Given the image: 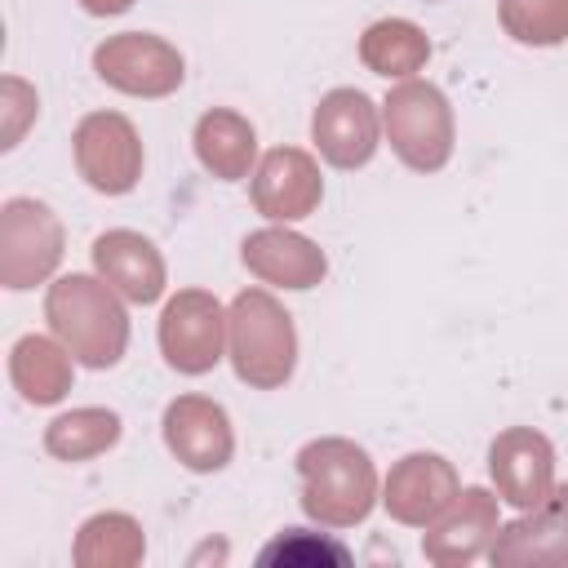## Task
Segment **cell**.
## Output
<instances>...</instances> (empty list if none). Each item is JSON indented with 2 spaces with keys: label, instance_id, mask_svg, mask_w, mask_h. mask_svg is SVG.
Wrapping results in <instances>:
<instances>
[{
  "label": "cell",
  "instance_id": "cb8c5ba5",
  "mask_svg": "<svg viewBox=\"0 0 568 568\" xmlns=\"http://www.w3.org/2000/svg\"><path fill=\"white\" fill-rule=\"evenodd\" d=\"M257 564L262 568H315V564L346 568L351 550L342 541H333V537H320V532H306V528H284L271 546H262Z\"/></svg>",
  "mask_w": 568,
  "mask_h": 568
},
{
  "label": "cell",
  "instance_id": "484cf974",
  "mask_svg": "<svg viewBox=\"0 0 568 568\" xmlns=\"http://www.w3.org/2000/svg\"><path fill=\"white\" fill-rule=\"evenodd\" d=\"M80 9L93 13V18H115V13L133 9V0H80Z\"/></svg>",
  "mask_w": 568,
  "mask_h": 568
},
{
  "label": "cell",
  "instance_id": "603a6c76",
  "mask_svg": "<svg viewBox=\"0 0 568 568\" xmlns=\"http://www.w3.org/2000/svg\"><path fill=\"white\" fill-rule=\"evenodd\" d=\"M501 27L510 40L555 49L568 40V0H501Z\"/></svg>",
  "mask_w": 568,
  "mask_h": 568
},
{
  "label": "cell",
  "instance_id": "7c38bea8",
  "mask_svg": "<svg viewBox=\"0 0 568 568\" xmlns=\"http://www.w3.org/2000/svg\"><path fill=\"white\" fill-rule=\"evenodd\" d=\"M488 475L497 497H506L515 510H532L555 488V448L532 426H506L488 448Z\"/></svg>",
  "mask_w": 568,
  "mask_h": 568
},
{
  "label": "cell",
  "instance_id": "8992f818",
  "mask_svg": "<svg viewBox=\"0 0 568 568\" xmlns=\"http://www.w3.org/2000/svg\"><path fill=\"white\" fill-rule=\"evenodd\" d=\"M160 351L173 373L204 377L226 355V311L209 288H178L160 311Z\"/></svg>",
  "mask_w": 568,
  "mask_h": 568
},
{
  "label": "cell",
  "instance_id": "277c9868",
  "mask_svg": "<svg viewBox=\"0 0 568 568\" xmlns=\"http://www.w3.org/2000/svg\"><path fill=\"white\" fill-rule=\"evenodd\" d=\"M382 129H386L390 151L413 173H439L457 142L453 106H448L444 89H435L430 80L395 84L390 98L382 102Z\"/></svg>",
  "mask_w": 568,
  "mask_h": 568
},
{
  "label": "cell",
  "instance_id": "ac0fdd59",
  "mask_svg": "<svg viewBox=\"0 0 568 568\" xmlns=\"http://www.w3.org/2000/svg\"><path fill=\"white\" fill-rule=\"evenodd\" d=\"M191 142H195L200 164H204L213 178H222V182L248 178V169H253V160H257V129H253L240 111H231V106L204 111V115L195 120Z\"/></svg>",
  "mask_w": 568,
  "mask_h": 568
},
{
  "label": "cell",
  "instance_id": "ba28073f",
  "mask_svg": "<svg viewBox=\"0 0 568 568\" xmlns=\"http://www.w3.org/2000/svg\"><path fill=\"white\" fill-rule=\"evenodd\" d=\"M80 178L102 195H129L142 178V138L120 111H89L71 133Z\"/></svg>",
  "mask_w": 568,
  "mask_h": 568
},
{
  "label": "cell",
  "instance_id": "7a4b0ae2",
  "mask_svg": "<svg viewBox=\"0 0 568 568\" xmlns=\"http://www.w3.org/2000/svg\"><path fill=\"white\" fill-rule=\"evenodd\" d=\"M297 479L302 510L324 528H355L377 506V466L355 439H311L297 453Z\"/></svg>",
  "mask_w": 568,
  "mask_h": 568
},
{
  "label": "cell",
  "instance_id": "8fae6325",
  "mask_svg": "<svg viewBox=\"0 0 568 568\" xmlns=\"http://www.w3.org/2000/svg\"><path fill=\"white\" fill-rule=\"evenodd\" d=\"M164 444L169 453L195 470V475H213L231 462L235 453V430H231V417L217 399L209 395H178L169 399L164 408Z\"/></svg>",
  "mask_w": 568,
  "mask_h": 568
},
{
  "label": "cell",
  "instance_id": "9c48e42d",
  "mask_svg": "<svg viewBox=\"0 0 568 568\" xmlns=\"http://www.w3.org/2000/svg\"><path fill=\"white\" fill-rule=\"evenodd\" d=\"M382 115L364 89H328L311 115V142L333 169H364L377 151Z\"/></svg>",
  "mask_w": 568,
  "mask_h": 568
},
{
  "label": "cell",
  "instance_id": "30bf717a",
  "mask_svg": "<svg viewBox=\"0 0 568 568\" xmlns=\"http://www.w3.org/2000/svg\"><path fill=\"white\" fill-rule=\"evenodd\" d=\"M462 484L448 457L439 453H408L390 466L386 484H382V506L395 524L408 528H430L453 501H457Z\"/></svg>",
  "mask_w": 568,
  "mask_h": 568
},
{
  "label": "cell",
  "instance_id": "e0dca14e",
  "mask_svg": "<svg viewBox=\"0 0 568 568\" xmlns=\"http://www.w3.org/2000/svg\"><path fill=\"white\" fill-rule=\"evenodd\" d=\"M93 266L133 306H151L164 297V257L142 231H102L93 240Z\"/></svg>",
  "mask_w": 568,
  "mask_h": 568
},
{
  "label": "cell",
  "instance_id": "52a82bcc",
  "mask_svg": "<svg viewBox=\"0 0 568 568\" xmlns=\"http://www.w3.org/2000/svg\"><path fill=\"white\" fill-rule=\"evenodd\" d=\"M93 71L102 84H111L129 98H169L182 84L186 62L164 36L120 31L93 49Z\"/></svg>",
  "mask_w": 568,
  "mask_h": 568
},
{
  "label": "cell",
  "instance_id": "4fadbf2b",
  "mask_svg": "<svg viewBox=\"0 0 568 568\" xmlns=\"http://www.w3.org/2000/svg\"><path fill=\"white\" fill-rule=\"evenodd\" d=\"M488 559L497 568H564L568 564V484L550 488V497L524 519L497 528Z\"/></svg>",
  "mask_w": 568,
  "mask_h": 568
},
{
  "label": "cell",
  "instance_id": "3957f363",
  "mask_svg": "<svg viewBox=\"0 0 568 568\" xmlns=\"http://www.w3.org/2000/svg\"><path fill=\"white\" fill-rule=\"evenodd\" d=\"M226 355L244 386H253V390L284 386L297 368L293 315L266 288H244L226 306Z\"/></svg>",
  "mask_w": 568,
  "mask_h": 568
},
{
  "label": "cell",
  "instance_id": "44dd1931",
  "mask_svg": "<svg viewBox=\"0 0 568 568\" xmlns=\"http://www.w3.org/2000/svg\"><path fill=\"white\" fill-rule=\"evenodd\" d=\"M142 550L146 546H142L138 519L133 515H120V510H106V515L84 519L71 559L80 568H133L142 559Z\"/></svg>",
  "mask_w": 568,
  "mask_h": 568
},
{
  "label": "cell",
  "instance_id": "d4e9b609",
  "mask_svg": "<svg viewBox=\"0 0 568 568\" xmlns=\"http://www.w3.org/2000/svg\"><path fill=\"white\" fill-rule=\"evenodd\" d=\"M4 102H9V124H4V146H18V138H22V124L40 111V102H36V93L22 84V80H4Z\"/></svg>",
  "mask_w": 568,
  "mask_h": 568
},
{
  "label": "cell",
  "instance_id": "5bb4252c",
  "mask_svg": "<svg viewBox=\"0 0 568 568\" xmlns=\"http://www.w3.org/2000/svg\"><path fill=\"white\" fill-rule=\"evenodd\" d=\"M253 209L271 222H302L324 200L320 164L302 146H275L253 169Z\"/></svg>",
  "mask_w": 568,
  "mask_h": 568
},
{
  "label": "cell",
  "instance_id": "d6986e66",
  "mask_svg": "<svg viewBox=\"0 0 568 568\" xmlns=\"http://www.w3.org/2000/svg\"><path fill=\"white\" fill-rule=\"evenodd\" d=\"M71 351L58 342V337H40V333H27L13 342L9 351V382L18 386V395L27 404H58L67 390H71Z\"/></svg>",
  "mask_w": 568,
  "mask_h": 568
},
{
  "label": "cell",
  "instance_id": "5b68a950",
  "mask_svg": "<svg viewBox=\"0 0 568 568\" xmlns=\"http://www.w3.org/2000/svg\"><path fill=\"white\" fill-rule=\"evenodd\" d=\"M62 262V222L44 200H4L0 209V284L36 288Z\"/></svg>",
  "mask_w": 568,
  "mask_h": 568
},
{
  "label": "cell",
  "instance_id": "2e32d148",
  "mask_svg": "<svg viewBox=\"0 0 568 568\" xmlns=\"http://www.w3.org/2000/svg\"><path fill=\"white\" fill-rule=\"evenodd\" d=\"M240 257L262 284H275V288H315L328 275L324 248L288 226H262L244 235Z\"/></svg>",
  "mask_w": 568,
  "mask_h": 568
},
{
  "label": "cell",
  "instance_id": "7402d4cb",
  "mask_svg": "<svg viewBox=\"0 0 568 568\" xmlns=\"http://www.w3.org/2000/svg\"><path fill=\"white\" fill-rule=\"evenodd\" d=\"M120 439V413L111 408H71L44 426V448L58 462H89Z\"/></svg>",
  "mask_w": 568,
  "mask_h": 568
},
{
  "label": "cell",
  "instance_id": "9a60e30c",
  "mask_svg": "<svg viewBox=\"0 0 568 568\" xmlns=\"http://www.w3.org/2000/svg\"><path fill=\"white\" fill-rule=\"evenodd\" d=\"M497 528V497L488 488H462L457 501L426 528L422 555L439 568H466L493 550Z\"/></svg>",
  "mask_w": 568,
  "mask_h": 568
},
{
  "label": "cell",
  "instance_id": "ffe728a7",
  "mask_svg": "<svg viewBox=\"0 0 568 568\" xmlns=\"http://www.w3.org/2000/svg\"><path fill=\"white\" fill-rule=\"evenodd\" d=\"M430 58V40L408 18H382L359 36V62L386 80H413Z\"/></svg>",
  "mask_w": 568,
  "mask_h": 568
},
{
  "label": "cell",
  "instance_id": "6da1fadb",
  "mask_svg": "<svg viewBox=\"0 0 568 568\" xmlns=\"http://www.w3.org/2000/svg\"><path fill=\"white\" fill-rule=\"evenodd\" d=\"M44 320L53 337L84 368H115L129 346L124 297L102 275H62L44 293Z\"/></svg>",
  "mask_w": 568,
  "mask_h": 568
}]
</instances>
